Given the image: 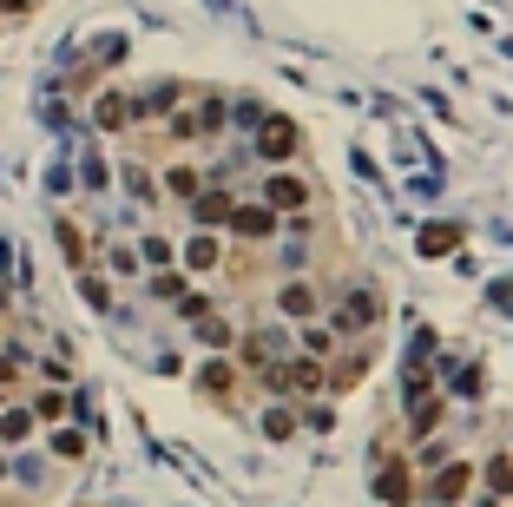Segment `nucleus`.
<instances>
[{
  "label": "nucleus",
  "mask_w": 513,
  "mask_h": 507,
  "mask_svg": "<svg viewBox=\"0 0 513 507\" xmlns=\"http://www.w3.org/2000/svg\"><path fill=\"white\" fill-rule=\"evenodd\" d=\"M323 323L342 336V343H369V336L389 330V297H382V284H375L369 270H349V277H336V284H329Z\"/></svg>",
  "instance_id": "f257e3e1"
},
{
  "label": "nucleus",
  "mask_w": 513,
  "mask_h": 507,
  "mask_svg": "<svg viewBox=\"0 0 513 507\" xmlns=\"http://www.w3.org/2000/svg\"><path fill=\"white\" fill-rule=\"evenodd\" d=\"M264 211H277L283 224L290 218H310V211H329L323 198V178L310 172V165H283V172H257V191H250Z\"/></svg>",
  "instance_id": "f03ea898"
},
{
  "label": "nucleus",
  "mask_w": 513,
  "mask_h": 507,
  "mask_svg": "<svg viewBox=\"0 0 513 507\" xmlns=\"http://www.w3.org/2000/svg\"><path fill=\"white\" fill-rule=\"evenodd\" d=\"M264 310H270V323H283V330H303V323H316L329 310V284L323 277H270Z\"/></svg>",
  "instance_id": "7ed1b4c3"
},
{
  "label": "nucleus",
  "mask_w": 513,
  "mask_h": 507,
  "mask_svg": "<svg viewBox=\"0 0 513 507\" xmlns=\"http://www.w3.org/2000/svg\"><path fill=\"white\" fill-rule=\"evenodd\" d=\"M481 494V461L474 455H448L435 475L415 481V507H467Z\"/></svg>",
  "instance_id": "20e7f679"
},
{
  "label": "nucleus",
  "mask_w": 513,
  "mask_h": 507,
  "mask_svg": "<svg viewBox=\"0 0 513 507\" xmlns=\"http://www.w3.org/2000/svg\"><path fill=\"white\" fill-rule=\"evenodd\" d=\"M250 159L257 172H283V165H303V126L290 112H264L257 132H250Z\"/></svg>",
  "instance_id": "39448f33"
},
{
  "label": "nucleus",
  "mask_w": 513,
  "mask_h": 507,
  "mask_svg": "<svg viewBox=\"0 0 513 507\" xmlns=\"http://www.w3.org/2000/svg\"><path fill=\"white\" fill-rule=\"evenodd\" d=\"M277 238H283V218H277V211H264L244 191V198L231 205V218H224V244H237V251H250V257H264Z\"/></svg>",
  "instance_id": "423d86ee"
},
{
  "label": "nucleus",
  "mask_w": 513,
  "mask_h": 507,
  "mask_svg": "<svg viewBox=\"0 0 513 507\" xmlns=\"http://www.w3.org/2000/svg\"><path fill=\"white\" fill-rule=\"evenodd\" d=\"M369 488H375V501H382V507H415V468H408V448H395V455H389V442H375Z\"/></svg>",
  "instance_id": "0eeeda50"
},
{
  "label": "nucleus",
  "mask_w": 513,
  "mask_h": 507,
  "mask_svg": "<svg viewBox=\"0 0 513 507\" xmlns=\"http://www.w3.org/2000/svg\"><path fill=\"white\" fill-rule=\"evenodd\" d=\"M382 363V336H369V343H342L336 356L323 363V376H329V396L323 402H336V396H356L362 389V376Z\"/></svg>",
  "instance_id": "6e6552de"
},
{
  "label": "nucleus",
  "mask_w": 513,
  "mask_h": 507,
  "mask_svg": "<svg viewBox=\"0 0 513 507\" xmlns=\"http://www.w3.org/2000/svg\"><path fill=\"white\" fill-rule=\"evenodd\" d=\"M178 270H185L191 284H211V277L231 270V244L218 231H191V238H178Z\"/></svg>",
  "instance_id": "1a4fd4ad"
},
{
  "label": "nucleus",
  "mask_w": 513,
  "mask_h": 507,
  "mask_svg": "<svg viewBox=\"0 0 513 507\" xmlns=\"http://www.w3.org/2000/svg\"><path fill=\"white\" fill-rule=\"evenodd\" d=\"M204 185H211V172H204L198 159H165L158 165V198H171V205H191Z\"/></svg>",
  "instance_id": "9d476101"
},
{
  "label": "nucleus",
  "mask_w": 513,
  "mask_h": 507,
  "mask_svg": "<svg viewBox=\"0 0 513 507\" xmlns=\"http://www.w3.org/2000/svg\"><path fill=\"white\" fill-rule=\"evenodd\" d=\"M53 238H60V257L73 264V277L79 270H93L99 264V244H93V231L73 218V211H53Z\"/></svg>",
  "instance_id": "9b49d317"
},
{
  "label": "nucleus",
  "mask_w": 513,
  "mask_h": 507,
  "mask_svg": "<svg viewBox=\"0 0 513 507\" xmlns=\"http://www.w3.org/2000/svg\"><path fill=\"white\" fill-rule=\"evenodd\" d=\"M191 389H198V396H211V402H224V409L244 396V382H237V363H231V356H204L198 376H191Z\"/></svg>",
  "instance_id": "f8f14e48"
},
{
  "label": "nucleus",
  "mask_w": 513,
  "mask_h": 507,
  "mask_svg": "<svg viewBox=\"0 0 513 507\" xmlns=\"http://www.w3.org/2000/svg\"><path fill=\"white\" fill-rule=\"evenodd\" d=\"M441 428H448V389H421L415 409H408V442H435Z\"/></svg>",
  "instance_id": "ddd939ff"
},
{
  "label": "nucleus",
  "mask_w": 513,
  "mask_h": 507,
  "mask_svg": "<svg viewBox=\"0 0 513 507\" xmlns=\"http://www.w3.org/2000/svg\"><path fill=\"white\" fill-rule=\"evenodd\" d=\"M474 461H481V494L513 507V448H494V455H474Z\"/></svg>",
  "instance_id": "4468645a"
},
{
  "label": "nucleus",
  "mask_w": 513,
  "mask_h": 507,
  "mask_svg": "<svg viewBox=\"0 0 513 507\" xmlns=\"http://www.w3.org/2000/svg\"><path fill=\"white\" fill-rule=\"evenodd\" d=\"M93 126L112 132V139H119V132H132V86H106V93L93 99Z\"/></svg>",
  "instance_id": "2eb2a0df"
},
{
  "label": "nucleus",
  "mask_w": 513,
  "mask_h": 507,
  "mask_svg": "<svg viewBox=\"0 0 513 507\" xmlns=\"http://www.w3.org/2000/svg\"><path fill=\"white\" fill-rule=\"evenodd\" d=\"M47 455L60 461V468H79V461L93 455V435L73 428V422H60V428H47Z\"/></svg>",
  "instance_id": "dca6fc26"
},
{
  "label": "nucleus",
  "mask_w": 513,
  "mask_h": 507,
  "mask_svg": "<svg viewBox=\"0 0 513 507\" xmlns=\"http://www.w3.org/2000/svg\"><path fill=\"white\" fill-rule=\"evenodd\" d=\"M27 415H33L40 428L73 422V389H33V396H27Z\"/></svg>",
  "instance_id": "f3484780"
},
{
  "label": "nucleus",
  "mask_w": 513,
  "mask_h": 507,
  "mask_svg": "<svg viewBox=\"0 0 513 507\" xmlns=\"http://www.w3.org/2000/svg\"><path fill=\"white\" fill-rule=\"evenodd\" d=\"M290 343H296V356H310V363H329V356L342 349V336L329 330L323 317H316V323H303V330H290Z\"/></svg>",
  "instance_id": "a211bd4d"
},
{
  "label": "nucleus",
  "mask_w": 513,
  "mask_h": 507,
  "mask_svg": "<svg viewBox=\"0 0 513 507\" xmlns=\"http://www.w3.org/2000/svg\"><path fill=\"white\" fill-rule=\"evenodd\" d=\"M33 435H40V422L27 415V402H20V396L0 402V448H27Z\"/></svg>",
  "instance_id": "6ab92c4d"
},
{
  "label": "nucleus",
  "mask_w": 513,
  "mask_h": 507,
  "mask_svg": "<svg viewBox=\"0 0 513 507\" xmlns=\"http://www.w3.org/2000/svg\"><path fill=\"white\" fill-rule=\"evenodd\" d=\"M132 251H139L145 277H158V270H178V238H165V231H145Z\"/></svg>",
  "instance_id": "aec40b11"
},
{
  "label": "nucleus",
  "mask_w": 513,
  "mask_h": 507,
  "mask_svg": "<svg viewBox=\"0 0 513 507\" xmlns=\"http://www.w3.org/2000/svg\"><path fill=\"white\" fill-rule=\"evenodd\" d=\"M119 185H125V198H132V205H158V172L145 159H125L119 165Z\"/></svg>",
  "instance_id": "412c9836"
},
{
  "label": "nucleus",
  "mask_w": 513,
  "mask_h": 507,
  "mask_svg": "<svg viewBox=\"0 0 513 507\" xmlns=\"http://www.w3.org/2000/svg\"><path fill=\"white\" fill-rule=\"evenodd\" d=\"M191 290H198V284H191L185 270H158V277H145V297H152V303H165V310H178V303H185Z\"/></svg>",
  "instance_id": "4be33fe9"
},
{
  "label": "nucleus",
  "mask_w": 513,
  "mask_h": 507,
  "mask_svg": "<svg viewBox=\"0 0 513 507\" xmlns=\"http://www.w3.org/2000/svg\"><path fill=\"white\" fill-rule=\"evenodd\" d=\"M303 435V409L296 402H270L264 409V442H296Z\"/></svg>",
  "instance_id": "5701e85b"
},
{
  "label": "nucleus",
  "mask_w": 513,
  "mask_h": 507,
  "mask_svg": "<svg viewBox=\"0 0 513 507\" xmlns=\"http://www.w3.org/2000/svg\"><path fill=\"white\" fill-rule=\"evenodd\" d=\"M99 264H106V277H132V284L145 277V264H139L132 244H99Z\"/></svg>",
  "instance_id": "b1692460"
},
{
  "label": "nucleus",
  "mask_w": 513,
  "mask_h": 507,
  "mask_svg": "<svg viewBox=\"0 0 513 507\" xmlns=\"http://www.w3.org/2000/svg\"><path fill=\"white\" fill-rule=\"evenodd\" d=\"M79 290H86V303H93L99 317H106L112 303H119V297H112V277H99V270H79Z\"/></svg>",
  "instance_id": "393cba45"
},
{
  "label": "nucleus",
  "mask_w": 513,
  "mask_h": 507,
  "mask_svg": "<svg viewBox=\"0 0 513 507\" xmlns=\"http://www.w3.org/2000/svg\"><path fill=\"white\" fill-rule=\"evenodd\" d=\"M454 244H461V231H454V224H428V231H421V257H448Z\"/></svg>",
  "instance_id": "a878e982"
},
{
  "label": "nucleus",
  "mask_w": 513,
  "mask_h": 507,
  "mask_svg": "<svg viewBox=\"0 0 513 507\" xmlns=\"http://www.w3.org/2000/svg\"><path fill=\"white\" fill-rule=\"evenodd\" d=\"M7 481H14V461H7V455H0V488H7Z\"/></svg>",
  "instance_id": "bb28decb"
},
{
  "label": "nucleus",
  "mask_w": 513,
  "mask_h": 507,
  "mask_svg": "<svg viewBox=\"0 0 513 507\" xmlns=\"http://www.w3.org/2000/svg\"><path fill=\"white\" fill-rule=\"evenodd\" d=\"M467 507H500V501H487V494H474V501H467Z\"/></svg>",
  "instance_id": "cd10ccee"
}]
</instances>
